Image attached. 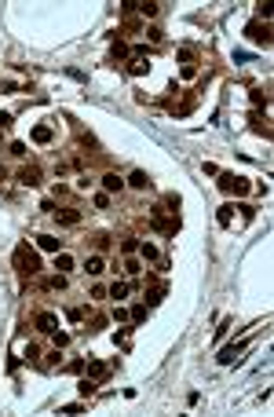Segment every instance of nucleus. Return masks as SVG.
<instances>
[{
	"mask_svg": "<svg viewBox=\"0 0 274 417\" xmlns=\"http://www.w3.org/2000/svg\"><path fill=\"white\" fill-rule=\"evenodd\" d=\"M11 260H15L18 274H37V271H40V256L30 249V242H18V246H15V256H11Z\"/></svg>",
	"mask_w": 274,
	"mask_h": 417,
	"instance_id": "f257e3e1",
	"label": "nucleus"
},
{
	"mask_svg": "<svg viewBox=\"0 0 274 417\" xmlns=\"http://www.w3.org/2000/svg\"><path fill=\"white\" fill-rule=\"evenodd\" d=\"M220 190L223 194H234V198H242V194L252 190V183L245 176H234V172H220Z\"/></svg>",
	"mask_w": 274,
	"mask_h": 417,
	"instance_id": "f03ea898",
	"label": "nucleus"
},
{
	"mask_svg": "<svg viewBox=\"0 0 274 417\" xmlns=\"http://www.w3.org/2000/svg\"><path fill=\"white\" fill-rule=\"evenodd\" d=\"M150 227H154V230H161V234H176V230H180V220H164V216H161V208H154Z\"/></svg>",
	"mask_w": 274,
	"mask_h": 417,
	"instance_id": "7ed1b4c3",
	"label": "nucleus"
},
{
	"mask_svg": "<svg viewBox=\"0 0 274 417\" xmlns=\"http://www.w3.org/2000/svg\"><path fill=\"white\" fill-rule=\"evenodd\" d=\"M245 33H248V40H252V44H264V48L270 44V30H267V26H260V22H248Z\"/></svg>",
	"mask_w": 274,
	"mask_h": 417,
	"instance_id": "20e7f679",
	"label": "nucleus"
},
{
	"mask_svg": "<svg viewBox=\"0 0 274 417\" xmlns=\"http://www.w3.org/2000/svg\"><path fill=\"white\" fill-rule=\"evenodd\" d=\"M18 183H22V187H37V183H40V168L37 165H22L18 168Z\"/></svg>",
	"mask_w": 274,
	"mask_h": 417,
	"instance_id": "39448f33",
	"label": "nucleus"
},
{
	"mask_svg": "<svg viewBox=\"0 0 274 417\" xmlns=\"http://www.w3.org/2000/svg\"><path fill=\"white\" fill-rule=\"evenodd\" d=\"M245 344H248V340H238V344H230V348H223V352H220V362H223V366L238 362V358H242V352H245Z\"/></svg>",
	"mask_w": 274,
	"mask_h": 417,
	"instance_id": "423d86ee",
	"label": "nucleus"
},
{
	"mask_svg": "<svg viewBox=\"0 0 274 417\" xmlns=\"http://www.w3.org/2000/svg\"><path fill=\"white\" fill-rule=\"evenodd\" d=\"M55 220H58V227H77L80 224V212H77V208H55Z\"/></svg>",
	"mask_w": 274,
	"mask_h": 417,
	"instance_id": "0eeeda50",
	"label": "nucleus"
},
{
	"mask_svg": "<svg viewBox=\"0 0 274 417\" xmlns=\"http://www.w3.org/2000/svg\"><path fill=\"white\" fill-rule=\"evenodd\" d=\"M37 330H40V333H55V330H58V315L40 311V315H37Z\"/></svg>",
	"mask_w": 274,
	"mask_h": 417,
	"instance_id": "6e6552de",
	"label": "nucleus"
},
{
	"mask_svg": "<svg viewBox=\"0 0 274 417\" xmlns=\"http://www.w3.org/2000/svg\"><path fill=\"white\" fill-rule=\"evenodd\" d=\"M121 187H124V180L117 176V172H106V176H102V190L106 194H121Z\"/></svg>",
	"mask_w": 274,
	"mask_h": 417,
	"instance_id": "1a4fd4ad",
	"label": "nucleus"
},
{
	"mask_svg": "<svg viewBox=\"0 0 274 417\" xmlns=\"http://www.w3.org/2000/svg\"><path fill=\"white\" fill-rule=\"evenodd\" d=\"M128 183H132L136 190H150V187H154V180H150V176H146V172H142V168H136L132 176H128Z\"/></svg>",
	"mask_w": 274,
	"mask_h": 417,
	"instance_id": "9d476101",
	"label": "nucleus"
},
{
	"mask_svg": "<svg viewBox=\"0 0 274 417\" xmlns=\"http://www.w3.org/2000/svg\"><path fill=\"white\" fill-rule=\"evenodd\" d=\"M37 246H40L44 252H62V242H58L55 234H40V238H37Z\"/></svg>",
	"mask_w": 274,
	"mask_h": 417,
	"instance_id": "9b49d317",
	"label": "nucleus"
},
{
	"mask_svg": "<svg viewBox=\"0 0 274 417\" xmlns=\"http://www.w3.org/2000/svg\"><path fill=\"white\" fill-rule=\"evenodd\" d=\"M88 366V377L92 380H106V377H110V366H106V362H84Z\"/></svg>",
	"mask_w": 274,
	"mask_h": 417,
	"instance_id": "f8f14e48",
	"label": "nucleus"
},
{
	"mask_svg": "<svg viewBox=\"0 0 274 417\" xmlns=\"http://www.w3.org/2000/svg\"><path fill=\"white\" fill-rule=\"evenodd\" d=\"M55 271L58 274H70V271H74V256H70V252H55Z\"/></svg>",
	"mask_w": 274,
	"mask_h": 417,
	"instance_id": "ddd939ff",
	"label": "nucleus"
},
{
	"mask_svg": "<svg viewBox=\"0 0 274 417\" xmlns=\"http://www.w3.org/2000/svg\"><path fill=\"white\" fill-rule=\"evenodd\" d=\"M84 271H88L92 278H99V274L106 271V260H102V256H88V260H84Z\"/></svg>",
	"mask_w": 274,
	"mask_h": 417,
	"instance_id": "4468645a",
	"label": "nucleus"
},
{
	"mask_svg": "<svg viewBox=\"0 0 274 417\" xmlns=\"http://www.w3.org/2000/svg\"><path fill=\"white\" fill-rule=\"evenodd\" d=\"M106 293H110V296H114V300H124V296H128V293H132V282H114V286H110V289H106Z\"/></svg>",
	"mask_w": 274,
	"mask_h": 417,
	"instance_id": "2eb2a0df",
	"label": "nucleus"
},
{
	"mask_svg": "<svg viewBox=\"0 0 274 417\" xmlns=\"http://www.w3.org/2000/svg\"><path fill=\"white\" fill-rule=\"evenodd\" d=\"M216 224H220V227H230V224H234V205H223V208H220V212H216Z\"/></svg>",
	"mask_w": 274,
	"mask_h": 417,
	"instance_id": "dca6fc26",
	"label": "nucleus"
},
{
	"mask_svg": "<svg viewBox=\"0 0 274 417\" xmlns=\"http://www.w3.org/2000/svg\"><path fill=\"white\" fill-rule=\"evenodd\" d=\"M52 128H48V124H37V128H33V143H52Z\"/></svg>",
	"mask_w": 274,
	"mask_h": 417,
	"instance_id": "f3484780",
	"label": "nucleus"
},
{
	"mask_svg": "<svg viewBox=\"0 0 274 417\" xmlns=\"http://www.w3.org/2000/svg\"><path fill=\"white\" fill-rule=\"evenodd\" d=\"M139 11H142V18H158L161 4H154V0H142V4H139Z\"/></svg>",
	"mask_w": 274,
	"mask_h": 417,
	"instance_id": "a211bd4d",
	"label": "nucleus"
},
{
	"mask_svg": "<svg viewBox=\"0 0 274 417\" xmlns=\"http://www.w3.org/2000/svg\"><path fill=\"white\" fill-rule=\"evenodd\" d=\"M44 289H66V274H52V278H44Z\"/></svg>",
	"mask_w": 274,
	"mask_h": 417,
	"instance_id": "6ab92c4d",
	"label": "nucleus"
},
{
	"mask_svg": "<svg viewBox=\"0 0 274 417\" xmlns=\"http://www.w3.org/2000/svg\"><path fill=\"white\" fill-rule=\"evenodd\" d=\"M128 74H132V77H142V74H150V62H142V59H132V66H128Z\"/></svg>",
	"mask_w": 274,
	"mask_h": 417,
	"instance_id": "aec40b11",
	"label": "nucleus"
},
{
	"mask_svg": "<svg viewBox=\"0 0 274 417\" xmlns=\"http://www.w3.org/2000/svg\"><path fill=\"white\" fill-rule=\"evenodd\" d=\"M139 252H142V260H161L158 246H150V242H142V246H139Z\"/></svg>",
	"mask_w": 274,
	"mask_h": 417,
	"instance_id": "412c9836",
	"label": "nucleus"
},
{
	"mask_svg": "<svg viewBox=\"0 0 274 417\" xmlns=\"http://www.w3.org/2000/svg\"><path fill=\"white\" fill-rule=\"evenodd\" d=\"M128 322H146V304H139V308L128 311Z\"/></svg>",
	"mask_w": 274,
	"mask_h": 417,
	"instance_id": "4be33fe9",
	"label": "nucleus"
},
{
	"mask_svg": "<svg viewBox=\"0 0 274 417\" xmlns=\"http://www.w3.org/2000/svg\"><path fill=\"white\" fill-rule=\"evenodd\" d=\"M161 300H164V286H158V289H150V293H146V304H150V308L161 304Z\"/></svg>",
	"mask_w": 274,
	"mask_h": 417,
	"instance_id": "5701e85b",
	"label": "nucleus"
},
{
	"mask_svg": "<svg viewBox=\"0 0 274 417\" xmlns=\"http://www.w3.org/2000/svg\"><path fill=\"white\" fill-rule=\"evenodd\" d=\"M95 384H99V380H92V377H84V380H80V396H95Z\"/></svg>",
	"mask_w": 274,
	"mask_h": 417,
	"instance_id": "b1692460",
	"label": "nucleus"
},
{
	"mask_svg": "<svg viewBox=\"0 0 274 417\" xmlns=\"http://www.w3.org/2000/svg\"><path fill=\"white\" fill-rule=\"evenodd\" d=\"M121 252H124V256H132V252H139V242H136V238H124V242H121Z\"/></svg>",
	"mask_w": 274,
	"mask_h": 417,
	"instance_id": "393cba45",
	"label": "nucleus"
},
{
	"mask_svg": "<svg viewBox=\"0 0 274 417\" xmlns=\"http://www.w3.org/2000/svg\"><path fill=\"white\" fill-rule=\"evenodd\" d=\"M62 370H66V374H80V370H84V358H74V362H66Z\"/></svg>",
	"mask_w": 274,
	"mask_h": 417,
	"instance_id": "a878e982",
	"label": "nucleus"
},
{
	"mask_svg": "<svg viewBox=\"0 0 274 417\" xmlns=\"http://www.w3.org/2000/svg\"><path fill=\"white\" fill-rule=\"evenodd\" d=\"M124 271H128V274H139V271H142V264H139V260H132V256H128V260H124Z\"/></svg>",
	"mask_w": 274,
	"mask_h": 417,
	"instance_id": "bb28decb",
	"label": "nucleus"
},
{
	"mask_svg": "<svg viewBox=\"0 0 274 417\" xmlns=\"http://www.w3.org/2000/svg\"><path fill=\"white\" fill-rule=\"evenodd\" d=\"M52 340H55V348H66V344H70V333H58V330H55Z\"/></svg>",
	"mask_w": 274,
	"mask_h": 417,
	"instance_id": "cd10ccee",
	"label": "nucleus"
},
{
	"mask_svg": "<svg viewBox=\"0 0 274 417\" xmlns=\"http://www.w3.org/2000/svg\"><path fill=\"white\" fill-rule=\"evenodd\" d=\"M128 55V44H121V40H114V59H124Z\"/></svg>",
	"mask_w": 274,
	"mask_h": 417,
	"instance_id": "c85d7f7f",
	"label": "nucleus"
},
{
	"mask_svg": "<svg viewBox=\"0 0 274 417\" xmlns=\"http://www.w3.org/2000/svg\"><path fill=\"white\" fill-rule=\"evenodd\" d=\"M66 318H70V322H80V318H84V308H70Z\"/></svg>",
	"mask_w": 274,
	"mask_h": 417,
	"instance_id": "c756f323",
	"label": "nucleus"
},
{
	"mask_svg": "<svg viewBox=\"0 0 274 417\" xmlns=\"http://www.w3.org/2000/svg\"><path fill=\"white\" fill-rule=\"evenodd\" d=\"M106 205H110V194L99 190V194H95V208H106Z\"/></svg>",
	"mask_w": 274,
	"mask_h": 417,
	"instance_id": "7c9ffc66",
	"label": "nucleus"
},
{
	"mask_svg": "<svg viewBox=\"0 0 274 417\" xmlns=\"http://www.w3.org/2000/svg\"><path fill=\"white\" fill-rule=\"evenodd\" d=\"M252 132H264V136H270V124H264L260 118H252Z\"/></svg>",
	"mask_w": 274,
	"mask_h": 417,
	"instance_id": "2f4dec72",
	"label": "nucleus"
},
{
	"mask_svg": "<svg viewBox=\"0 0 274 417\" xmlns=\"http://www.w3.org/2000/svg\"><path fill=\"white\" fill-rule=\"evenodd\" d=\"M11 154H15V158H26V143H11Z\"/></svg>",
	"mask_w": 274,
	"mask_h": 417,
	"instance_id": "473e14b6",
	"label": "nucleus"
},
{
	"mask_svg": "<svg viewBox=\"0 0 274 417\" xmlns=\"http://www.w3.org/2000/svg\"><path fill=\"white\" fill-rule=\"evenodd\" d=\"M0 128H11V114H4V110H0Z\"/></svg>",
	"mask_w": 274,
	"mask_h": 417,
	"instance_id": "72a5a7b5",
	"label": "nucleus"
},
{
	"mask_svg": "<svg viewBox=\"0 0 274 417\" xmlns=\"http://www.w3.org/2000/svg\"><path fill=\"white\" fill-rule=\"evenodd\" d=\"M0 180H4V168H0Z\"/></svg>",
	"mask_w": 274,
	"mask_h": 417,
	"instance_id": "f704fd0d",
	"label": "nucleus"
}]
</instances>
